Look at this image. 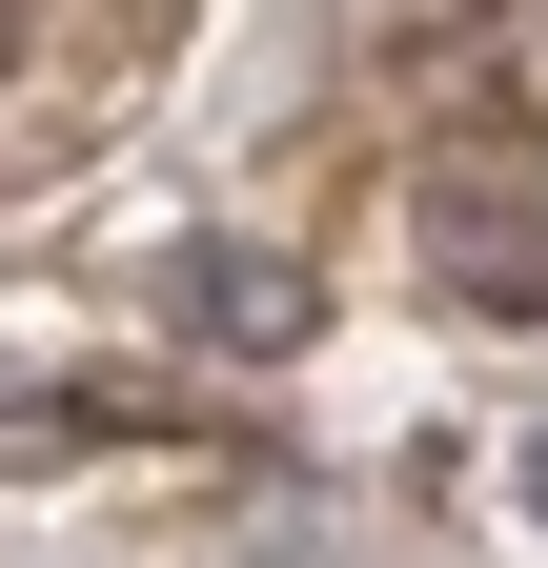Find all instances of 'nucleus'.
Wrapping results in <instances>:
<instances>
[{
	"label": "nucleus",
	"instance_id": "f257e3e1",
	"mask_svg": "<svg viewBox=\"0 0 548 568\" xmlns=\"http://www.w3.org/2000/svg\"><path fill=\"white\" fill-rule=\"evenodd\" d=\"M406 244H427V284H447V305H488V325L548 305V203H528V183H427V203H406Z\"/></svg>",
	"mask_w": 548,
	"mask_h": 568
},
{
	"label": "nucleus",
	"instance_id": "f03ea898",
	"mask_svg": "<svg viewBox=\"0 0 548 568\" xmlns=\"http://www.w3.org/2000/svg\"><path fill=\"white\" fill-rule=\"evenodd\" d=\"M183 325H244V345H285L305 305H285V284H264V264H183Z\"/></svg>",
	"mask_w": 548,
	"mask_h": 568
},
{
	"label": "nucleus",
	"instance_id": "7ed1b4c3",
	"mask_svg": "<svg viewBox=\"0 0 548 568\" xmlns=\"http://www.w3.org/2000/svg\"><path fill=\"white\" fill-rule=\"evenodd\" d=\"M528 508H548V447H528Z\"/></svg>",
	"mask_w": 548,
	"mask_h": 568
}]
</instances>
